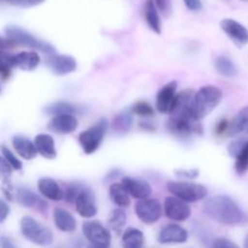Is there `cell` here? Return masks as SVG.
<instances>
[{"label": "cell", "mask_w": 248, "mask_h": 248, "mask_svg": "<svg viewBox=\"0 0 248 248\" xmlns=\"http://www.w3.org/2000/svg\"><path fill=\"white\" fill-rule=\"evenodd\" d=\"M205 213L217 223L223 225H234L241 224L245 220L244 212L237 206L232 199L224 195H218L211 198L205 203Z\"/></svg>", "instance_id": "obj_1"}, {"label": "cell", "mask_w": 248, "mask_h": 248, "mask_svg": "<svg viewBox=\"0 0 248 248\" xmlns=\"http://www.w3.org/2000/svg\"><path fill=\"white\" fill-rule=\"evenodd\" d=\"M223 98V92L213 85H207L199 90L194 98V110L198 120L206 118L212 113Z\"/></svg>", "instance_id": "obj_2"}, {"label": "cell", "mask_w": 248, "mask_h": 248, "mask_svg": "<svg viewBox=\"0 0 248 248\" xmlns=\"http://www.w3.org/2000/svg\"><path fill=\"white\" fill-rule=\"evenodd\" d=\"M167 189L172 196L184 201V202H198L207 196V188L202 184L193 183V182L171 181L167 183Z\"/></svg>", "instance_id": "obj_3"}, {"label": "cell", "mask_w": 248, "mask_h": 248, "mask_svg": "<svg viewBox=\"0 0 248 248\" xmlns=\"http://www.w3.org/2000/svg\"><path fill=\"white\" fill-rule=\"evenodd\" d=\"M21 232L27 240L38 246H48L53 241V234L47 227L40 224L33 217H23L21 219Z\"/></svg>", "instance_id": "obj_4"}, {"label": "cell", "mask_w": 248, "mask_h": 248, "mask_svg": "<svg viewBox=\"0 0 248 248\" xmlns=\"http://www.w3.org/2000/svg\"><path fill=\"white\" fill-rule=\"evenodd\" d=\"M5 34H6V38L10 39L16 46H27V47L34 48V50L45 53L55 52V48L50 44L35 38L33 34L17 26H7L5 28Z\"/></svg>", "instance_id": "obj_5"}, {"label": "cell", "mask_w": 248, "mask_h": 248, "mask_svg": "<svg viewBox=\"0 0 248 248\" xmlns=\"http://www.w3.org/2000/svg\"><path fill=\"white\" fill-rule=\"evenodd\" d=\"M194 98H195V92L189 89L176 94V98L169 113L171 115L170 118L186 121H199L194 110Z\"/></svg>", "instance_id": "obj_6"}, {"label": "cell", "mask_w": 248, "mask_h": 248, "mask_svg": "<svg viewBox=\"0 0 248 248\" xmlns=\"http://www.w3.org/2000/svg\"><path fill=\"white\" fill-rule=\"evenodd\" d=\"M107 128H108V120L107 119H101L92 127H90L89 130L80 133L79 143L85 154L90 155L97 152L99 145L103 142Z\"/></svg>", "instance_id": "obj_7"}, {"label": "cell", "mask_w": 248, "mask_h": 248, "mask_svg": "<svg viewBox=\"0 0 248 248\" xmlns=\"http://www.w3.org/2000/svg\"><path fill=\"white\" fill-rule=\"evenodd\" d=\"M136 215L144 224H155L162 215L161 203L156 199H144L136 203Z\"/></svg>", "instance_id": "obj_8"}, {"label": "cell", "mask_w": 248, "mask_h": 248, "mask_svg": "<svg viewBox=\"0 0 248 248\" xmlns=\"http://www.w3.org/2000/svg\"><path fill=\"white\" fill-rule=\"evenodd\" d=\"M82 232L91 245L110 246L111 235L107 228L98 222H85L82 224Z\"/></svg>", "instance_id": "obj_9"}, {"label": "cell", "mask_w": 248, "mask_h": 248, "mask_svg": "<svg viewBox=\"0 0 248 248\" xmlns=\"http://www.w3.org/2000/svg\"><path fill=\"white\" fill-rule=\"evenodd\" d=\"M164 212L169 219L174 222H184L191 216V210L188 203L174 196L165 199Z\"/></svg>", "instance_id": "obj_10"}, {"label": "cell", "mask_w": 248, "mask_h": 248, "mask_svg": "<svg viewBox=\"0 0 248 248\" xmlns=\"http://www.w3.org/2000/svg\"><path fill=\"white\" fill-rule=\"evenodd\" d=\"M220 28L237 46L248 44V29L240 22L232 18H224L220 21Z\"/></svg>", "instance_id": "obj_11"}, {"label": "cell", "mask_w": 248, "mask_h": 248, "mask_svg": "<svg viewBox=\"0 0 248 248\" xmlns=\"http://www.w3.org/2000/svg\"><path fill=\"white\" fill-rule=\"evenodd\" d=\"M167 128L172 135L182 138L190 137L191 135H202V127L199 125V121H186L170 118Z\"/></svg>", "instance_id": "obj_12"}, {"label": "cell", "mask_w": 248, "mask_h": 248, "mask_svg": "<svg viewBox=\"0 0 248 248\" xmlns=\"http://www.w3.org/2000/svg\"><path fill=\"white\" fill-rule=\"evenodd\" d=\"M74 203L77 212L82 218H92L97 215L96 199H94L93 193L86 186L81 189Z\"/></svg>", "instance_id": "obj_13"}, {"label": "cell", "mask_w": 248, "mask_h": 248, "mask_svg": "<svg viewBox=\"0 0 248 248\" xmlns=\"http://www.w3.org/2000/svg\"><path fill=\"white\" fill-rule=\"evenodd\" d=\"M121 186L125 188L130 198L138 199V200H144L148 199L152 194V186L147 181L132 177H124L121 181Z\"/></svg>", "instance_id": "obj_14"}, {"label": "cell", "mask_w": 248, "mask_h": 248, "mask_svg": "<svg viewBox=\"0 0 248 248\" xmlns=\"http://www.w3.org/2000/svg\"><path fill=\"white\" fill-rule=\"evenodd\" d=\"M157 240L162 245L184 244L188 240V232L178 224H167L160 230Z\"/></svg>", "instance_id": "obj_15"}, {"label": "cell", "mask_w": 248, "mask_h": 248, "mask_svg": "<svg viewBox=\"0 0 248 248\" xmlns=\"http://www.w3.org/2000/svg\"><path fill=\"white\" fill-rule=\"evenodd\" d=\"M78 119L70 114L56 115L48 123V130L58 135H69L78 128Z\"/></svg>", "instance_id": "obj_16"}, {"label": "cell", "mask_w": 248, "mask_h": 248, "mask_svg": "<svg viewBox=\"0 0 248 248\" xmlns=\"http://www.w3.org/2000/svg\"><path fill=\"white\" fill-rule=\"evenodd\" d=\"M177 81H171L162 86L159 93L156 96V109L159 113L169 114L172 108L174 98H176V91H177Z\"/></svg>", "instance_id": "obj_17"}, {"label": "cell", "mask_w": 248, "mask_h": 248, "mask_svg": "<svg viewBox=\"0 0 248 248\" xmlns=\"http://www.w3.org/2000/svg\"><path fill=\"white\" fill-rule=\"evenodd\" d=\"M48 65L52 72L57 75H65L75 72L78 63L72 56L68 55H53L48 58Z\"/></svg>", "instance_id": "obj_18"}, {"label": "cell", "mask_w": 248, "mask_h": 248, "mask_svg": "<svg viewBox=\"0 0 248 248\" xmlns=\"http://www.w3.org/2000/svg\"><path fill=\"white\" fill-rule=\"evenodd\" d=\"M33 143L35 145V149L38 152V154H40L45 159L52 160L57 156V150L55 148V140H53V138L50 135L40 133V135L36 136Z\"/></svg>", "instance_id": "obj_19"}, {"label": "cell", "mask_w": 248, "mask_h": 248, "mask_svg": "<svg viewBox=\"0 0 248 248\" xmlns=\"http://www.w3.org/2000/svg\"><path fill=\"white\" fill-rule=\"evenodd\" d=\"M38 189L41 195L51 201H60L64 198V191L52 178H41L38 182Z\"/></svg>", "instance_id": "obj_20"}, {"label": "cell", "mask_w": 248, "mask_h": 248, "mask_svg": "<svg viewBox=\"0 0 248 248\" xmlns=\"http://www.w3.org/2000/svg\"><path fill=\"white\" fill-rule=\"evenodd\" d=\"M12 145H14V149L16 150L17 154L24 160H31L38 155L34 143L23 136H14L12 137Z\"/></svg>", "instance_id": "obj_21"}, {"label": "cell", "mask_w": 248, "mask_h": 248, "mask_svg": "<svg viewBox=\"0 0 248 248\" xmlns=\"http://www.w3.org/2000/svg\"><path fill=\"white\" fill-rule=\"evenodd\" d=\"M143 15L148 27L156 34H161V18H160L159 10L153 0H145Z\"/></svg>", "instance_id": "obj_22"}, {"label": "cell", "mask_w": 248, "mask_h": 248, "mask_svg": "<svg viewBox=\"0 0 248 248\" xmlns=\"http://www.w3.org/2000/svg\"><path fill=\"white\" fill-rule=\"evenodd\" d=\"M53 222L56 228L63 232H73L77 229V220L72 213L63 208H56L53 211Z\"/></svg>", "instance_id": "obj_23"}, {"label": "cell", "mask_w": 248, "mask_h": 248, "mask_svg": "<svg viewBox=\"0 0 248 248\" xmlns=\"http://www.w3.org/2000/svg\"><path fill=\"white\" fill-rule=\"evenodd\" d=\"M14 63L22 70H34L40 63V56L35 51H23L14 56Z\"/></svg>", "instance_id": "obj_24"}, {"label": "cell", "mask_w": 248, "mask_h": 248, "mask_svg": "<svg viewBox=\"0 0 248 248\" xmlns=\"http://www.w3.org/2000/svg\"><path fill=\"white\" fill-rule=\"evenodd\" d=\"M248 133V106L242 108L237 113V115L230 121L228 126L227 135L235 136V135H247Z\"/></svg>", "instance_id": "obj_25"}, {"label": "cell", "mask_w": 248, "mask_h": 248, "mask_svg": "<svg viewBox=\"0 0 248 248\" xmlns=\"http://www.w3.org/2000/svg\"><path fill=\"white\" fill-rule=\"evenodd\" d=\"M133 125V114L131 109H125L121 113H119L115 118L113 119V130L120 135H125L131 130Z\"/></svg>", "instance_id": "obj_26"}, {"label": "cell", "mask_w": 248, "mask_h": 248, "mask_svg": "<svg viewBox=\"0 0 248 248\" xmlns=\"http://www.w3.org/2000/svg\"><path fill=\"white\" fill-rule=\"evenodd\" d=\"M16 200L17 202L21 206L24 207H36L39 208V206H43L45 207V203L35 195L31 190L29 189L23 188V186H19L16 190Z\"/></svg>", "instance_id": "obj_27"}, {"label": "cell", "mask_w": 248, "mask_h": 248, "mask_svg": "<svg viewBox=\"0 0 248 248\" xmlns=\"http://www.w3.org/2000/svg\"><path fill=\"white\" fill-rule=\"evenodd\" d=\"M144 245V234L137 228H128L123 234L124 248H142Z\"/></svg>", "instance_id": "obj_28"}, {"label": "cell", "mask_w": 248, "mask_h": 248, "mask_svg": "<svg viewBox=\"0 0 248 248\" xmlns=\"http://www.w3.org/2000/svg\"><path fill=\"white\" fill-rule=\"evenodd\" d=\"M109 196H110V200L115 203L118 207L124 208L130 206V195L127 194V191L125 190L121 183H113L109 188Z\"/></svg>", "instance_id": "obj_29"}, {"label": "cell", "mask_w": 248, "mask_h": 248, "mask_svg": "<svg viewBox=\"0 0 248 248\" xmlns=\"http://www.w3.org/2000/svg\"><path fill=\"white\" fill-rule=\"evenodd\" d=\"M12 167L10 166L9 162L0 155V181L2 182V190L9 200H12V186H11V176H12Z\"/></svg>", "instance_id": "obj_30"}, {"label": "cell", "mask_w": 248, "mask_h": 248, "mask_svg": "<svg viewBox=\"0 0 248 248\" xmlns=\"http://www.w3.org/2000/svg\"><path fill=\"white\" fill-rule=\"evenodd\" d=\"M215 67L217 72L225 78H234L237 75V68L235 63L225 56H219L216 58Z\"/></svg>", "instance_id": "obj_31"}, {"label": "cell", "mask_w": 248, "mask_h": 248, "mask_svg": "<svg viewBox=\"0 0 248 248\" xmlns=\"http://www.w3.org/2000/svg\"><path fill=\"white\" fill-rule=\"evenodd\" d=\"M75 111H77V108L73 104L68 103V102H56V103L51 104L46 108V113L53 116L63 115V114L74 115Z\"/></svg>", "instance_id": "obj_32"}, {"label": "cell", "mask_w": 248, "mask_h": 248, "mask_svg": "<svg viewBox=\"0 0 248 248\" xmlns=\"http://www.w3.org/2000/svg\"><path fill=\"white\" fill-rule=\"evenodd\" d=\"M109 227L116 232H120L123 230L124 225L126 224V213L121 208H116V210L111 211L110 216H109Z\"/></svg>", "instance_id": "obj_33"}, {"label": "cell", "mask_w": 248, "mask_h": 248, "mask_svg": "<svg viewBox=\"0 0 248 248\" xmlns=\"http://www.w3.org/2000/svg\"><path fill=\"white\" fill-rule=\"evenodd\" d=\"M235 170L239 174H244L248 170V143L245 140V144L239 154L235 157Z\"/></svg>", "instance_id": "obj_34"}, {"label": "cell", "mask_w": 248, "mask_h": 248, "mask_svg": "<svg viewBox=\"0 0 248 248\" xmlns=\"http://www.w3.org/2000/svg\"><path fill=\"white\" fill-rule=\"evenodd\" d=\"M133 115L140 116V118H153L155 115V110L148 102L140 101L136 102L131 108Z\"/></svg>", "instance_id": "obj_35"}, {"label": "cell", "mask_w": 248, "mask_h": 248, "mask_svg": "<svg viewBox=\"0 0 248 248\" xmlns=\"http://www.w3.org/2000/svg\"><path fill=\"white\" fill-rule=\"evenodd\" d=\"M14 67V56L6 53L5 51H0V75L4 79H7L11 74V69Z\"/></svg>", "instance_id": "obj_36"}, {"label": "cell", "mask_w": 248, "mask_h": 248, "mask_svg": "<svg viewBox=\"0 0 248 248\" xmlns=\"http://www.w3.org/2000/svg\"><path fill=\"white\" fill-rule=\"evenodd\" d=\"M0 150H1V154H2L1 156L9 162L10 166L12 167V170H17V171L22 170V162L17 159L16 155H15L9 148L5 147V145H1V147H0Z\"/></svg>", "instance_id": "obj_37"}, {"label": "cell", "mask_w": 248, "mask_h": 248, "mask_svg": "<svg viewBox=\"0 0 248 248\" xmlns=\"http://www.w3.org/2000/svg\"><path fill=\"white\" fill-rule=\"evenodd\" d=\"M82 188H84V186H79V184H72V186H67L64 193V199L68 201V203L75 202V200H77L78 195H79V193L81 191Z\"/></svg>", "instance_id": "obj_38"}, {"label": "cell", "mask_w": 248, "mask_h": 248, "mask_svg": "<svg viewBox=\"0 0 248 248\" xmlns=\"http://www.w3.org/2000/svg\"><path fill=\"white\" fill-rule=\"evenodd\" d=\"M5 1L17 7H34L41 5L45 0H5Z\"/></svg>", "instance_id": "obj_39"}, {"label": "cell", "mask_w": 248, "mask_h": 248, "mask_svg": "<svg viewBox=\"0 0 248 248\" xmlns=\"http://www.w3.org/2000/svg\"><path fill=\"white\" fill-rule=\"evenodd\" d=\"M213 248H240L236 244H234L230 240L224 239V237H219L213 241Z\"/></svg>", "instance_id": "obj_40"}, {"label": "cell", "mask_w": 248, "mask_h": 248, "mask_svg": "<svg viewBox=\"0 0 248 248\" xmlns=\"http://www.w3.org/2000/svg\"><path fill=\"white\" fill-rule=\"evenodd\" d=\"M177 176L188 179H195L199 176V170H178L176 171Z\"/></svg>", "instance_id": "obj_41"}, {"label": "cell", "mask_w": 248, "mask_h": 248, "mask_svg": "<svg viewBox=\"0 0 248 248\" xmlns=\"http://www.w3.org/2000/svg\"><path fill=\"white\" fill-rule=\"evenodd\" d=\"M183 1L186 9L190 10V11L196 12L202 9V2H201V0H183Z\"/></svg>", "instance_id": "obj_42"}, {"label": "cell", "mask_w": 248, "mask_h": 248, "mask_svg": "<svg viewBox=\"0 0 248 248\" xmlns=\"http://www.w3.org/2000/svg\"><path fill=\"white\" fill-rule=\"evenodd\" d=\"M9 213H10V207L4 200L0 199V223L5 222L7 217H9Z\"/></svg>", "instance_id": "obj_43"}, {"label": "cell", "mask_w": 248, "mask_h": 248, "mask_svg": "<svg viewBox=\"0 0 248 248\" xmlns=\"http://www.w3.org/2000/svg\"><path fill=\"white\" fill-rule=\"evenodd\" d=\"M156 5L157 10L162 12H169L170 5H171V0H153Z\"/></svg>", "instance_id": "obj_44"}, {"label": "cell", "mask_w": 248, "mask_h": 248, "mask_svg": "<svg viewBox=\"0 0 248 248\" xmlns=\"http://www.w3.org/2000/svg\"><path fill=\"white\" fill-rule=\"evenodd\" d=\"M16 47L14 43H12L10 39L7 38H1L0 36V51H5V50H9V48H14Z\"/></svg>", "instance_id": "obj_45"}, {"label": "cell", "mask_w": 248, "mask_h": 248, "mask_svg": "<svg viewBox=\"0 0 248 248\" xmlns=\"http://www.w3.org/2000/svg\"><path fill=\"white\" fill-rule=\"evenodd\" d=\"M228 126H229V121H227V120L220 121V123L217 125V128H216V133H217V135H219V136L220 135H227Z\"/></svg>", "instance_id": "obj_46"}, {"label": "cell", "mask_w": 248, "mask_h": 248, "mask_svg": "<svg viewBox=\"0 0 248 248\" xmlns=\"http://www.w3.org/2000/svg\"><path fill=\"white\" fill-rule=\"evenodd\" d=\"M0 248H18L9 237L0 236Z\"/></svg>", "instance_id": "obj_47"}, {"label": "cell", "mask_w": 248, "mask_h": 248, "mask_svg": "<svg viewBox=\"0 0 248 248\" xmlns=\"http://www.w3.org/2000/svg\"><path fill=\"white\" fill-rule=\"evenodd\" d=\"M89 248H110V246H101V245H91Z\"/></svg>", "instance_id": "obj_48"}, {"label": "cell", "mask_w": 248, "mask_h": 248, "mask_svg": "<svg viewBox=\"0 0 248 248\" xmlns=\"http://www.w3.org/2000/svg\"><path fill=\"white\" fill-rule=\"evenodd\" d=\"M244 246H245V248H248V235H247L246 239H245V244H244Z\"/></svg>", "instance_id": "obj_49"}, {"label": "cell", "mask_w": 248, "mask_h": 248, "mask_svg": "<svg viewBox=\"0 0 248 248\" xmlns=\"http://www.w3.org/2000/svg\"><path fill=\"white\" fill-rule=\"evenodd\" d=\"M241 1H247L248 2V0H241Z\"/></svg>", "instance_id": "obj_50"}]
</instances>
